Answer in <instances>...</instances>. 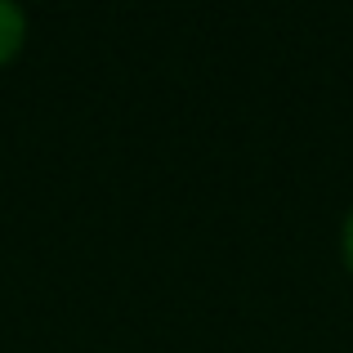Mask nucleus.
I'll return each mask as SVG.
<instances>
[{
  "label": "nucleus",
  "instance_id": "f257e3e1",
  "mask_svg": "<svg viewBox=\"0 0 353 353\" xmlns=\"http://www.w3.org/2000/svg\"><path fill=\"white\" fill-rule=\"evenodd\" d=\"M23 45H27V14L14 0H0V68L9 59H18Z\"/></svg>",
  "mask_w": 353,
  "mask_h": 353
},
{
  "label": "nucleus",
  "instance_id": "f03ea898",
  "mask_svg": "<svg viewBox=\"0 0 353 353\" xmlns=\"http://www.w3.org/2000/svg\"><path fill=\"white\" fill-rule=\"evenodd\" d=\"M340 255H345V264H349V273H353V206H349L345 224H340Z\"/></svg>",
  "mask_w": 353,
  "mask_h": 353
}]
</instances>
